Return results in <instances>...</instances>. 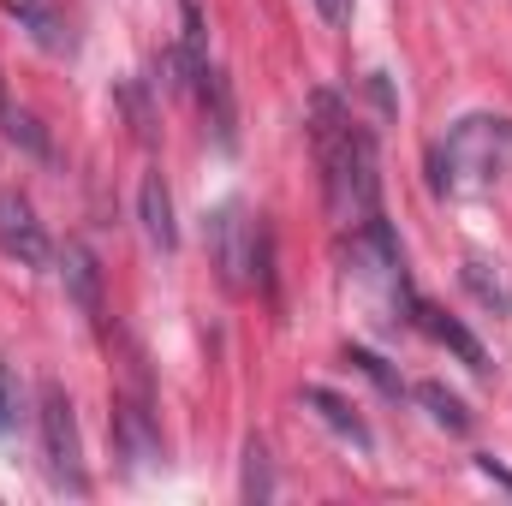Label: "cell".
<instances>
[{
	"mask_svg": "<svg viewBox=\"0 0 512 506\" xmlns=\"http://www.w3.org/2000/svg\"><path fill=\"white\" fill-rule=\"evenodd\" d=\"M316 12L340 30V24H352V0H316Z\"/></svg>",
	"mask_w": 512,
	"mask_h": 506,
	"instance_id": "18",
	"label": "cell"
},
{
	"mask_svg": "<svg viewBox=\"0 0 512 506\" xmlns=\"http://www.w3.org/2000/svg\"><path fill=\"white\" fill-rule=\"evenodd\" d=\"M12 411H18V399H12V370L0 364V435L12 429Z\"/></svg>",
	"mask_w": 512,
	"mask_h": 506,
	"instance_id": "16",
	"label": "cell"
},
{
	"mask_svg": "<svg viewBox=\"0 0 512 506\" xmlns=\"http://www.w3.org/2000/svg\"><path fill=\"white\" fill-rule=\"evenodd\" d=\"M114 435H120L126 459H137V465H155V459H161V435H155V423H149V405H143V399H126V405L114 411Z\"/></svg>",
	"mask_w": 512,
	"mask_h": 506,
	"instance_id": "7",
	"label": "cell"
},
{
	"mask_svg": "<svg viewBox=\"0 0 512 506\" xmlns=\"http://www.w3.org/2000/svg\"><path fill=\"white\" fill-rule=\"evenodd\" d=\"M0 251L18 256L24 268H42V262H48V233H42V221H36L30 203L12 197V191H0Z\"/></svg>",
	"mask_w": 512,
	"mask_h": 506,
	"instance_id": "4",
	"label": "cell"
},
{
	"mask_svg": "<svg viewBox=\"0 0 512 506\" xmlns=\"http://www.w3.org/2000/svg\"><path fill=\"white\" fill-rule=\"evenodd\" d=\"M6 12H12V18H24V24H30V36H36L48 54H60V48L72 42V36H66V18H60L48 0H6Z\"/></svg>",
	"mask_w": 512,
	"mask_h": 506,
	"instance_id": "12",
	"label": "cell"
},
{
	"mask_svg": "<svg viewBox=\"0 0 512 506\" xmlns=\"http://www.w3.org/2000/svg\"><path fill=\"white\" fill-rule=\"evenodd\" d=\"M6 131H12V137H24V143H30L36 155L48 149V143H42V131H36V120H24V114H12V120H6Z\"/></svg>",
	"mask_w": 512,
	"mask_h": 506,
	"instance_id": "17",
	"label": "cell"
},
{
	"mask_svg": "<svg viewBox=\"0 0 512 506\" xmlns=\"http://www.w3.org/2000/svg\"><path fill=\"white\" fill-rule=\"evenodd\" d=\"M245 459H251V465H245V495H251V501H268L274 483H268V453H262V441H251Z\"/></svg>",
	"mask_w": 512,
	"mask_h": 506,
	"instance_id": "14",
	"label": "cell"
},
{
	"mask_svg": "<svg viewBox=\"0 0 512 506\" xmlns=\"http://www.w3.org/2000/svg\"><path fill=\"white\" fill-rule=\"evenodd\" d=\"M512 173V120L507 114H465L459 126L429 149V185L441 197L489 191L495 179Z\"/></svg>",
	"mask_w": 512,
	"mask_h": 506,
	"instance_id": "2",
	"label": "cell"
},
{
	"mask_svg": "<svg viewBox=\"0 0 512 506\" xmlns=\"http://www.w3.org/2000/svg\"><path fill=\"white\" fill-rule=\"evenodd\" d=\"M60 268H66V286H72V298H78V310L102 328V268H96V256L84 251V245H66L60 256Z\"/></svg>",
	"mask_w": 512,
	"mask_h": 506,
	"instance_id": "8",
	"label": "cell"
},
{
	"mask_svg": "<svg viewBox=\"0 0 512 506\" xmlns=\"http://www.w3.org/2000/svg\"><path fill=\"white\" fill-rule=\"evenodd\" d=\"M459 280H465V292H471L489 316H512V280L501 274V262H489V256H465Z\"/></svg>",
	"mask_w": 512,
	"mask_h": 506,
	"instance_id": "6",
	"label": "cell"
},
{
	"mask_svg": "<svg viewBox=\"0 0 512 506\" xmlns=\"http://www.w3.org/2000/svg\"><path fill=\"white\" fill-rule=\"evenodd\" d=\"M411 316H417V328H423L429 340H441L447 352H459V358H465L471 370H489V352H483V346H477V340H471V334H465V328L453 322V316H441V310H429V304H417Z\"/></svg>",
	"mask_w": 512,
	"mask_h": 506,
	"instance_id": "9",
	"label": "cell"
},
{
	"mask_svg": "<svg viewBox=\"0 0 512 506\" xmlns=\"http://www.w3.org/2000/svg\"><path fill=\"white\" fill-rule=\"evenodd\" d=\"M352 364H358V370H364L370 381H382V393H399V376H387L382 358H370V352H352Z\"/></svg>",
	"mask_w": 512,
	"mask_h": 506,
	"instance_id": "15",
	"label": "cell"
},
{
	"mask_svg": "<svg viewBox=\"0 0 512 506\" xmlns=\"http://www.w3.org/2000/svg\"><path fill=\"white\" fill-rule=\"evenodd\" d=\"M42 453H48V477L72 495H84V447H78V417L60 381H42Z\"/></svg>",
	"mask_w": 512,
	"mask_h": 506,
	"instance_id": "3",
	"label": "cell"
},
{
	"mask_svg": "<svg viewBox=\"0 0 512 506\" xmlns=\"http://www.w3.org/2000/svg\"><path fill=\"white\" fill-rule=\"evenodd\" d=\"M310 137H316V161H322V191H328V215L364 227L376 209V143L358 120H346V108L334 96L310 102Z\"/></svg>",
	"mask_w": 512,
	"mask_h": 506,
	"instance_id": "1",
	"label": "cell"
},
{
	"mask_svg": "<svg viewBox=\"0 0 512 506\" xmlns=\"http://www.w3.org/2000/svg\"><path fill=\"white\" fill-rule=\"evenodd\" d=\"M417 399H423V405L435 411V423H441V429H453V435H465V429H471V411H465V405H459V399H453L447 387L423 381V387H417Z\"/></svg>",
	"mask_w": 512,
	"mask_h": 506,
	"instance_id": "13",
	"label": "cell"
},
{
	"mask_svg": "<svg viewBox=\"0 0 512 506\" xmlns=\"http://www.w3.org/2000/svg\"><path fill=\"white\" fill-rule=\"evenodd\" d=\"M477 471H483V477H489V483H495V489H507V495H512V471H501V465H495V459H477Z\"/></svg>",
	"mask_w": 512,
	"mask_h": 506,
	"instance_id": "19",
	"label": "cell"
},
{
	"mask_svg": "<svg viewBox=\"0 0 512 506\" xmlns=\"http://www.w3.org/2000/svg\"><path fill=\"white\" fill-rule=\"evenodd\" d=\"M137 221H143V239H149L155 251L173 256L179 227H173V197H167V179H161V173H143V185H137Z\"/></svg>",
	"mask_w": 512,
	"mask_h": 506,
	"instance_id": "5",
	"label": "cell"
},
{
	"mask_svg": "<svg viewBox=\"0 0 512 506\" xmlns=\"http://www.w3.org/2000/svg\"><path fill=\"white\" fill-rule=\"evenodd\" d=\"M304 405H310V411H316V417H322V423L340 435V441H352V447H370V429H364V417H358L346 399H334L328 387H304Z\"/></svg>",
	"mask_w": 512,
	"mask_h": 506,
	"instance_id": "10",
	"label": "cell"
},
{
	"mask_svg": "<svg viewBox=\"0 0 512 506\" xmlns=\"http://www.w3.org/2000/svg\"><path fill=\"white\" fill-rule=\"evenodd\" d=\"M197 90H203V114H209V126H215V143H221V149H233V143H239V131H233V90H227V72L203 66Z\"/></svg>",
	"mask_w": 512,
	"mask_h": 506,
	"instance_id": "11",
	"label": "cell"
}]
</instances>
